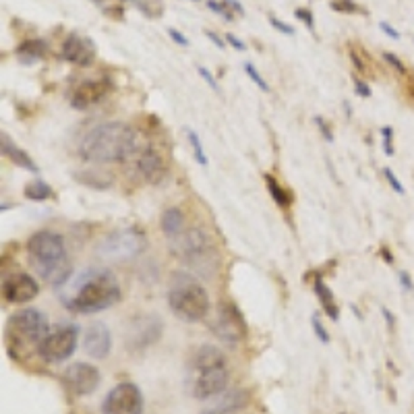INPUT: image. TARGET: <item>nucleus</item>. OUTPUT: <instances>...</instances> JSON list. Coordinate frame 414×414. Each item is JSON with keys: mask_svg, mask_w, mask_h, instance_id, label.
<instances>
[{"mask_svg": "<svg viewBox=\"0 0 414 414\" xmlns=\"http://www.w3.org/2000/svg\"><path fill=\"white\" fill-rule=\"evenodd\" d=\"M230 384V371L228 367H214V369H203L193 371V381H191V393L197 400H209L224 393Z\"/></svg>", "mask_w": 414, "mask_h": 414, "instance_id": "f8f14e48", "label": "nucleus"}, {"mask_svg": "<svg viewBox=\"0 0 414 414\" xmlns=\"http://www.w3.org/2000/svg\"><path fill=\"white\" fill-rule=\"evenodd\" d=\"M311 326H313V331L317 333V338L321 340V342H330V333L328 330L323 328V323H321V319H319V315H313V319H311Z\"/></svg>", "mask_w": 414, "mask_h": 414, "instance_id": "2f4dec72", "label": "nucleus"}, {"mask_svg": "<svg viewBox=\"0 0 414 414\" xmlns=\"http://www.w3.org/2000/svg\"><path fill=\"white\" fill-rule=\"evenodd\" d=\"M205 35H207V38H209V40H212L218 48H224V46H226V42L222 40L218 33H214V31H207V29H205Z\"/></svg>", "mask_w": 414, "mask_h": 414, "instance_id": "a18cd8bd", "label": "nucleus"}, {"mask_svg": "<svg viewBox=\"0 0 414 414\" xmlns=\"http://www.w3.org/2000/svg\"><path fill=\"white\" fill-rule=\"evenodd\" d=\"M83 348L93 359H106L112 350L110 330L104 323H91L83 335Z\"/></svg>", "mask_w": 414, "mask_h": 414, "instance_id": "f3484780", "label": "nucleus"}, {"mask_svg": "<svg viewBox=\"0 0 414 414\" xmlns=\"http://www.w3.org/2000/svg\"><path fill=\"white\" fill-rule=\"evenodd\" d=\"M199 75L203 77V81H207V85H209L214 91H220V85H218V81L214 79V75H212L205 67H199Z\"/></svg>", "mask_w": 414, "mask_h": 414, "instance_id": "58836bf2", "label": "nucleus"}, {"mask_svg": "<svg viewBox=\"0 0 414 414\" xmlns=\"http://www.w3.org/2000/svg\"><path fill=\"white\" fill-rule=\"evenodd\" d=\"M137 170L139 174L147 183H151V185H158L166 174V166L162 162V156L156 149H151V147H147L145 151H141V156H139L137 160Z\"/></svg>", "mask_w": 414, "mask_h": 414, "instance_id": "a211bd4d", "label": "nucleus"}, {"mask_svg": "<svg viewBox=\"0 0 414 414\" xmlns=\"http://www.w3.org/2000/svg\"><path fill=\"white\" fill-rule=\"evenodd\" d=\"M384 174H386V180L389 183V187H391V189H393L398 195H404V187H402V183L398 180L396 172H393L391 168H386V170H384Z\"/></svg>", "mask_w": 414, "mask_h": 414, "instance_id": "72a5a7b5", "label": "nucleus"}, {"mask_svg": "<svg viewBox=\"0 0 414 414\" xmlns=\"http://www.w3.org/2000/svg\"><path fill=\"white\" fill-rule=\"evenodd\" d=\"M25 197L31 199V201H46V199L54 197V191H52V187L48 183L33 180V183H29L28 187H25Z\"/></svg>", "mask_w": 414, "mask_h": 414, "instance_id": "a878e982", "label": "nucleus"}, {"mask_svg": "<svg viewBox=\"0 0 414 414\" xmlns=\"http://www.w3.org/2000/svg\"><path fill=\"white\" fill-rule=\"evenodd\" d=\"M110 91V83L108 79H91V81H83L71 98V106L75 110H87L91 106H96L98 102H102Z\"/></svg>", "mask_w": 414, "mask_h": 414, "instance_id": "2eb2a0df", "label": "nucleus"}, {"mask_svg": "<svg viewBox=\"0 0 414 414\" xmlns=\"http://www.w3.org/2000/svg\"><path fill=\"white\" fill-rule=\"evenodd\" d=\"M207 6L214 11V13H218L220 17H224L226 21H232V8H228V4L226 2H220V0H207Z\"/></svg>", "mask_w": 414, "mask_h": 414, "instance_id": "7c9ffc66", "label": "nucleus"}, {"mask_svg": "<svg viewBox=\"0 0 414 414\" xmlns=\"http://www.w3.org/2000/svg\"><path fill=\"white\" fill-rule=\"evenodd\" d=\"M381 313H384V317H386V321H387V323H389V326H393V321H396V319H393V315H391V313H389V311H387L386 306H384V309H381Z\"/></svg>", "mask_w": 414, "mask_h": 414, "instance_id": "de8ad7c7", "label": "nucleus"}, {"mask_svg": "<svg viewBox=\"0 0 414 414\" xmlns=\"http://www.w3.org/2000/svg\"><path fill=\"white\" fill-rule=\"evenodd\" d=\"M162 335V321L154 315H141L137 321L131 323L129 344L131 348H145L158 342Z\"/></svg>", "mask_w": 414, "mask_h": 414, "instance_id": "4468645a", "label": "nucleus"}, {"mask_svg": "<svg viewBox=\"0 0 414 414\" xmlns=\"http://www.w3.org/2000/svg\"><path fill=\"white\" fill-rule=\"evenodd\" d=\"M212 331L228 344H236L247 335V326L241 311L228 301H222L216 309V317L209 323Z\"/></svg>", "mask_w": 414, "mask_h": 414, "instance_id": "6e6552de", "label": "nucleus"}, {"mask_svg": "<svg viewBox=\"0 0 414 414\" xmlns=\"http://www.w3.org/2000/svg\"><path fill=\"white\" fill-rule=\"evenodd\" d=\"M147 247L145 236L135 228L114 230L104 241H100L98 253L106 259H133Z\"/></svg>", "mask_w": 414, "mask_h": 414, "instance_id": "0eeeda50", "label": "nucleus"}, {"mask_svg": "<svg viewBox=\"0 0 414 414\" xmlns=\"http://www.w3.org/2000/svg\"><path fill=\"white\" fill-rule=\"evenodd\" d=\"M294 15H297V19H301V21H303L304 25H306L309 29L315 28V19H313V13H311L309 8H297V13H294Z\"/></svg>", "mask_w": 414, "mask_h": 414, "instance_id": "f704fd0d", "label": "nucleus"}, {"mask_svg": "<svg viewBox=\"0 0 414 414\" xmlns=\"http://www.w3.org/2000/svg\"><path fill=\"white\" fill-rule=\"evenodd\" d=\"M187 137H189V143H191V147H193V156H195V160H197V164H201V166L207 164V158H205V151H203V145H201V139H199V135L189 129V131H187Z\"/></svg>", "mask_w": 414, "mask_h": 414, "instance_id": "cd10ccee", "label": "nucleus"}, {"mask_svg": "<svg viewBox=\"0 0 414 414\" xmlns=\"http://www.w3.org/2000/svg\"><path fill=\"white\" fill-rule=\"evenodd\" d=\"M226 40L230 42V46H232V48H236V50H247V46H245V44H243V42H241L236 35H232V33H226Z\"/></svg>", "mask_w": 414, "mask_h": 414, "instance_id": "37998d69", "label": "nucleus"}, {"mask_svg": "<svg viewBox=\"0 0 414 414\" xmlns=\"http://www.w3.org/2000/svg\"><path fill=\"white\" fill-rule=\"evenodd\" d=\"M137 133L122 122H106L91 129L81 139L79 154L81 158L98 164L122 162L137 151Z\"/></svg>", "mask_w": 414, "mask_h": 414, "instance_id": "f257e3e1", "label": "nucleus"}, {"mask_svg": "<svg viewBox=\"0 0 414 414\" xmlns=\"http://www.w3.org/2000/svg\"><path fill=\"white\" fill-rule=\"evenodd\" d=\"M224 2H226L228 6H232V11H234V13H241V15L245 13V11H243V4H241V2H236V0H224Z\"/></svg>", "mask_w": 414, "mask_h": 414, "instance_id": "49530a36", "label": "nucleus"}, {"mask_svg": "<svg viewBox=\"0 0 414 414\" xmlns=\"http://www.w3.org/2000/svg\"><path fill=\"white\" fill-rule=\"evenodd\" d=\"M350 56H352V62H355V67H357V71L359 73H371V62H369V56L364 54V50L360 48V46H350Z\"/></svg>", "mask_w": 414, "mask_h": 414, "instance_id": "bb28decb", "label": "nucleus"}, {"mask_svg": "<svg viewBox=\"0 0 414 414\" xmlns=\"http://www.w3.org/2000/svg\"><path fill=\"white\" fill-rule=\"evenodd\" d=\"M6 338H8V352L13 355L17 346H31L42 344V340L48 335V321L46 315L33 306L19 309L13 313L6 321Z\"/></svg>", "mask_w": 414, "mask_h": 414, "instance_id": "39448f33", "label": "nucleus"}, {"mask_svg": "<svg viewBox=\"0 0 414 414\" xmlns=\"http://www.w3.org/2000/svg\"><path fill=\"white\" fill-rule=\"evenodd\" d=\"M195 2H197V0H195Z\"/></svg>", "mask_w": 414, "mask_h": 414, "instance_id": "09e8293b", "label": "nucleus"}, {"mask_svg": "<svg viewBox=\"0 0 414 414\" xmlns=\"http://www.w3.org/2000/svg\"><path fill=\"white\" fill-rule=\"evenodd\" d=\"M384 58H386L387 64H391V67H393V69H396L400 75H406V67L402 64V60H400L398 56L391 54V52H386V54H384Z\"/></svg>", "mask_w": 414, "mask_h": 414, "instance_id": "c9c22d12", "label": "nucleus"}, {"mask_svg": "<svg viewBox=\"0 0 414 414\" xmlns=\"http://www.w3.org/2000/svg\"><path fill=\"white\" fill-rule=\"evenodd\" d=\"M168 33H170V38H172V40H174L176 44H180V46H189V40H187V38H185V35H183L180 31H178V29L170 28V29H168Z\"/></svg>", "mask_w": 414, "mask_h": 414, "instance_id": "a19ab883", "label": "nucleus"}, {"mask_svg": "<svg viewBox=\"0 0 414 414\" xmlns=\"http://www.w3.org/2000/svg\"><path fill=\"white\" fill-rule=\"evenodd\" d=\"M379 28H381V31H384L386 35H389V38L400 40V31H398V29H393L391 25H387V23H379Z\"/></svg>", "mask_w": 414, "mask_h": 414, "instance_id": "c03bdc74", "label": "nucleus"}, {"mask_svg": "<svg viewBox=\"0 0 414 414\" xmlns=\"http://www.w3.org/2000/svg\"><path fill=\"white\" fill-rule=\"evenodd\" d=\"M315 122H317V129L321 131V135L326 137V141H333V133H331L330 125L321 116H315Z\"/></svg>", "mask_w": 414, "mask_h": 414, "instance_id": "4c0bfd02", "label": "nucleus"}, {"mask_svg": "<svg viewBox=\"0 0 414 414\" xmlns=\"http://www.w3.org/2000/svg\"><path fill=\"white\" fill-rule=\"evenodd\" d=\"M28 255L35 274L54 288L62 286L73 274V263L67 253L64 241L56 232H35L28 241Z\"/></svg>", "mask_w": 414, "mask_h": 414, "instance_id": "f03ea898", "label": "nucleus"}, {"mask_svg": "<svg viewBox=\"0 0 414 414\" xmlns=\"http://www.w3.org/2000/svg\"><path fill=\"white\" fill-rule=\"evenodd\" d=\"M226 357L218 346L203 344L199 346L191 357V371H203V369H214V367H224Z\"/></svg>", "mask_w": 414, "mask_h": 414, "instance_id": "6ab92c4d", "label": "nucleus"}, {"mask_svg": "<svg viewBox=\"0 0 414 414\" xmlns=\"http://www.w3.org/2000/svg\"><path fill=\"white\" fill-rule=\"evenodd\" d=\"M102 384L98 367L89 362H73L62 373V386L73 396H89Z\"/></svg>", "mask_w": 414, "mask_h": 414, "instance_id": "9b49d317", "label": "nucleus"}, {"mask_svg": "<svg viewBox=\"0 0 414 414\" xmlns=\"http://www.w3.org/2000/svg\"><path fill=\"white\" fill-rule=\"evenodd\" d=\"M46 50H48V46H46L44 40H28V42H23V44L17 48V54L23 56V58L38 60V58H42V56L46 54Z\"/></svg>", "mask_w": 414, "mask_h": 414, "instance_id": "393cba45", "label": "nucleus"}, {"mask_svg": "<svg viewBox=\"0 0 414 414\" xmlns=\"http://www.w3.org/2000/svg\"><path fill=\"white\" fill-rule=\"evenodd\" d=\"M160 226H162V232L166 234V238L172 243V241H176V238L187 230L185 214H183L178 207H168L164 214H162Z\"/></svg>", "mask_w": 414, "mask_h": 414, "instance_id": "412c9836", "label": "nucleus"}, {"mask_svg": "<svg viewBox=\"0 0 414 414\" xmlns=\"http://www.w3.org/2000/svg\"><path fill=\"white\" fill-rule=\"evenodd\" d=\"M398 277H400V284H402V288H404L406 292H413L414 282H413V277H410V274H406V272H400V274H398Z\"/></svg>", "mask_w": 414, "mask_h": 414, "instance_id": "ea45409f", "label": "nucleus"}, {"mask_svg": "<svg viewBox=\"0 0 414 414\" xmlns=\"http://www.w3.org/2000/svg\"><path fill=\"white\" fill-rule=\"evenodd\" d=\"M102 414H143L141 389L131 381L114 386L104 398Z\"/></svg>", "mask_w": 414, "mask_h": 414, "instance_id": "1a4fd4ad", "label": "nucleus"}, {"mask_svg": "<svg viewBox=\"0 0 414 414\" xmlns=\"http://www.w3.org/2000/svg\"><path fill=\"white\" fill-rule=\"evenodd\" d=\"M270 23H272L274 29H277L280 33H284V35H294V29L290 28V25H286L284 21H280V19L274 17V15H270Z\"/></svg>", "mask_w": 414, "mask_h": 414, "instance_id": "e433bc0d", "label": "nucleus"}, {"mask_svg": "<svg viewBox=\"0 0 414 414\" xmlns=\"http://www.w3.org/2000/svg\"><path fill=\"white\" fill-rule=\"evenodd\" d=\"M172 247L193 270L203 272V276L218 268V253L201 228H187L176 241H172Z\"/></svg>", "mask_w": 414, "mask_h": 414, "instance_id": "423d86ee", "label": "nucleus"}, {"mask_svg": "<svg viewBox=\"0 0 414 414\" xmlns=\"http://www.w3.org/2000/svg\"><path fill=\"white\" fill-rule=\"evenodd\" d=\"M2 154L13 162V164L21 166V168H25L28 172H33V174H38L40 172V168L38 164L29 158L28 151H23V149H19L11 139L6 137L4 133H2Z\"/></svg>", "mask_w": 414, "mask_h": 414, "instance_id": "4be33fe9", "label": "nucleus"}, {"mask_svg": "<svg viewBox=\"0 0 414 414\" xmlns=\"http://www.w3.org/2000/svg\"><path fill=\"white\" fill-rule=\"evenodd\" d=\"M77 333L79 331H77L75 326H62V328H58L52 333H48L42 340L40 348H38L40 357L44 360H48V362L67 360L77 348Z\"/></svg>", "mask_w": 414, "mask_h": 414, "instance_id": "9d476101", "label": "nucleus"}, {"mask_svg": "<svg viewBox=\"0 0 414 414\" xmlns=\"http://www.w3.org/2000/svg\"><path fill=\"white\" fill-rule=\"evenodd\" d=\"M247 404H248L247 389H236V391L226 393L220 402H216L214 406H209L203 414H238Z\"/></svg>", "mask_w": 414, "mask_h": 414, "instance_id": "aec40b11", "label": "nucleus"}, {"mask_svg": "<svg viewBox=\"0 0 414 414\" xmlns=\"http://www.w3.org/2000/svg\"><path fill=\"white\" fill-rule=\"evenodd\" d=\"M331 8L338 13H362V15L367 13L355 0H331Z\"/></svg>", "mask_w": 414, "mask_h": 414, "instance_id": "c85d7f7f", "label": "nucleus"}, {"mask_svg": "<svg viewBox=\"0 0 414 414\" xmlns=\"http://www.w3.org/2000/svg\"><path fill=\"white\" fill-rule=\"evenodd\" d=\"M245 73H247L248 79H251V81L257 83V87H259L261 91H270V85H268V81H265V79H263V77L259 75V71H257V69H255V67H253L251 62H247V64H245Z\"/></svg>", "mask_w": 414, "mask_h": 414, "instance_id": "c756f323", "label": "nucleus"}, {"mask_svg": "<svg viewBox=\"0 0 414 414\" xmlns=\"http://www.w3.org/2000/svg\"><path fill=\"white\" fill-rule=\"evenodd\" d=\"M62 58L79 67H89L96 60V46L89 38L71 33L62 42Z\"/></svg>", "mask_w": 414, "mask_h": 414, "instance_id": "dca6fc26", "label": "nucleus"}, {"mask_svg": "<svg viewBox=\"0 0 414 414\" xmlns=\"http://www.w3.org/2000/svg\"><path fill=\"white\" fill-rule=\"evenodd\" d=\"M381 137H384V151L387 156H393V129L384 127L381 129Z\"/></svg>", "mask_w": 414, "mask_h": 414, "instance_id": "473e14b6", "label": "nucleus"}, {"mask_svg": "<svg viewBox=\"0 0 414 414\" xmlns=\"http://www.w3.org/2000/svg\"><path fill=\"white\" fill-rule=\"evenodd\" d=\"M40 294V284L29 274H15L6 277L2 284V297L4 301L13 304H25L33 301Z\"/></svg>", "mask_w": 414, "mask_h": 414, "instance_id": "ddd939ff", "label": "nucleus"}, {"mask_svg": "<svg viewBox=\"0 0 414 414\" xmlns=\"http://www.w3.org/2000/svg\"><path fill=\"white\" fill-rule=\"evenodd\" d=\"M168 304L176 317L183 321H201L209 313V297L207 290L193 280V277H180L168 292Z\"/></svg>", "mask_w": 414, "mask_h": 414, "instance_id": "20e7f679", "label": "nucleus"}, {"mask_svg": "<svg viewBox=\"0 0 414 414\" xmlns=\"http://www.w3.org/2000/svg\"><path fill=\"white\" fill-rule=\"evenodd\" d=\"M120 301V286L110 274H93L87 282H83L77 294L71 301V309L89 315L100 313L104 309H110Z\"/></svg>", "mask_w": 414, "mask_h": 414, "instance_id": "7ed1b4c3", "label": "nucleus"}, {"mask_svg": "<svg viewBox=\"0 0 414 414\" xmlns=\"http://www.w3.org/2000/svg\"><path fill=\"white\" fill-rule=\"evenodd\" d=\"M355 87H357L359 96H362V98H369V96H371V87L362 81V79H355Z\"/></svg>", "mask_w": 414, "mask_h": 414, "instance_id": "79ce46f5", "label": "nucleus"}, {"mask_svg": "<svg viewBox=\"0 0 414 414\" xmlns=\"http://www.w3.org/2000/svg\"><path fill=\"white\" fill-rule=\"evenodd\" d=\"M265 185H268V189H270V195H272V199L276 201L280 207H288L290 203H292V195L288 193L280 183H277L276 178L272 176V174H265Z\"/></svg>", "mask_w": 414, "mask_h": 414, "instance_id": "b1692460", "label": "nucleus"}, {"mask_svg": "<svg viewBox=\"0 0 414 414\" xmlns=\"http://www.w3.org/2000/svg\"><path fill=\"white\" fill-rule=\"evenodd\" d=\"M315 294L319 297V301H321V304H323L326 315L330 317L331 321H338V317H340V309H338V303H335V297H333V292L330 290V286H328L321 277H317V280H315Z\"/></svg>", "mask_w": 414, "mask_h": 414, "instance_id": "5701e85b", "label": "nucleus"}]
</instances>
